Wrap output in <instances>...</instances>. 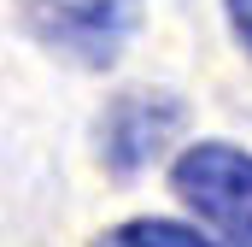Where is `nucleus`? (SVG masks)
<instances>
[{
  "label": "nucleus",
  "mask_w": 252,
  "mask_h": 247,
  "mask_svg": "<svg viewBox=\"0 0 252 247\" xmlns=\"http://www.w3.org/2000/svg\"><path fill=\"white\" fill-rule=\"evenodd\" d=\"M229 24H235V36H241V47L252 53V0H229Z\"/></svg>",
  "instance_id": "obj_5"
},
{
  "label": "nucleus",
  "mask_w": 252,
  "mask_h": 247,
  "mask_svg": "<svg viewBox=\"0 0 252 247\" xmlns=\"http://www.w3.org/2000/svg\"><path fill=\"white\" fill-rule=\"evenodd\" d=\"M94 247H211V242L182 230V224H164V218H129L118 230H106Z\"/></svg>",
  "instance_id": "obj_4"
},
{
  "label": "nucleus",
  "mask_w": 252,
  "mask_h": 247,
  "mask_svg": "<svg viewBox=\"0 0 252 247\" xmlns=\"http://www.w3.org/2000/svg\"><path fill=\"white\" fill-rule=\"evenodd\" d=\"M182 118H188L182 100L164 94V88H129V94H118L106 106V118H100V159H106V171H118V177L147 171L182 135Z\"/></svg>",
  "instance_id": "obj_3"
},
{
  "label": "nucleus",
  "mask_w": 252,
  "mask_h": 247,
  "mask_svg": "<svg viewBox=\"0 0 252 247\" xmlns=\"http://www.w3.org/2000/svg\"><path fill=\"white\" fill-rule=\"evenodd\" d=\"M18 18L53 59L106 71L141 30V0H18Z\"/></svg>",
  "instance_id": "obj_1"
},
{
  "label": "nucleus",
  "mask_w": 252,
  "mask_h": 247,
  "mask_svg": "<svg viewBox=\"0 0 252 247\" xmlns=\"http://www.w3.org/2000/svg\"><path fill=\"white\" fill-rule=\"evenodd\" d=\"M170 183L211 230H223L235 247H252V153L229 141H193L170 165Z\"/></svg>",
  "instance_id": "obj_2"
}]
</instances>
